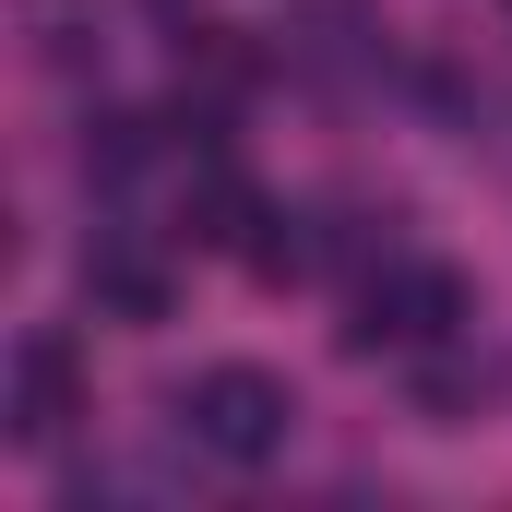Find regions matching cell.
<instances>
[{
  "instance_id": "obj_4",
  "label": "cell",
  "mask_w": 512,
  "mask_h": 512,
  "mask_svg": "<svg viewBox=\"0 0 512 512\" xmlns=\"http://www.w3.org/2000/svg\"><path fill=\"white\" fill-rule=\"evenodd\" d=\"M72 417H84V358H72V334H24V346H12V441L48 453Z\"/></svg>"
},
{
  "instance_id": "obj_1",
  "label": "cell",
  "mask_w": 512,
  "mask_h": 512,
  "mask_svg": "<svg viewBox=\"0 0 512 512\" xmlns=\"http://www.w3.org/2000/svg\"><path fill=\"white\" fill-rule=\"evenodd\" d=\"M179 417H191V441L215 453V465H274L286 441H298V393L251 370V358H227V370H203V382L179 393Z\"/></svg>"
},
{
  "instance_id": "obj_2",
  "label": "cell",
  "mask_w": 512,
  "mask_h": 512,
  "mask_svg": "<svg viewBox=\"0 0 512 512\" xmlns=\"http://www.w3.org/2000/svg\"><path fill=\"white\" fill-rule=\"evenodd\" d=\"M465 274L453 262H382L370 286H358V322H346V346L370 358V346H393V358H429V346H453L465 334Z\"/></svg>"
},
{
  "instance_id": "obj_3",
  "label": "cell",
  "mask_w": 512,
  "mask_h": 512,
  "mask_svg": "<svg viewBox=\"0 0 512 512\" xmlns=\"http://www.w3.org/2000/svg\"><path fill=\"white\" fill-rule=\"evenodd\" d=\"M84 298H96L108 322H167V310H179V262L155 251L143 227H96V251H84Z\"/></svg>"
}]
</instances>
